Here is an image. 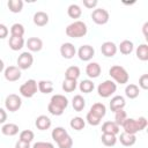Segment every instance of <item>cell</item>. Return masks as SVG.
Instances as JSON below:
<instances>
[{
    "instance_id": "50",
    "label": "cell",
    "mask_w": 148,
    "mask_h": 148,
    "mask_svg": "<svg viewBox=\"0 0 148 148\" xmlns=\"http://www.w3.org/2000/svg\"><path fill=\"white\" fill-rule=\"evenodd\" d=\"M2 71H5V64H3V60L0 59V73H1Z\"/></svg>"
},
{
    "instance_id": "21",
    "label": "cell",
    "mask_w": 148,
    "mask_h": 148,
    "mask_svg": "<svg viewBox=\"0 0 148 148\" xmlns=\"http://www.w3.org/2000/svg\"><path fill=\"white\" fill-rule=\"evenodd\" d=\"M24 38L23 37H16V36H10L8 40V45L13 51H18L24 46Z\"/></svg>"
},
{
    "instance_id": "24",
    "label": "cell",
    "mask_w": 148,
    "mask_h": 148,
    "mask_svg": "<svg viewBox=\"0 0 148 148\" xmlns=\"http://www.w3.org/2000/svg\"><path fill=\"white\" fill-rule=\"evenodd\" d=\"M37 86H38V90L42 94H50L53 91V88H54L52 81H49V80H40L37 82Z\"/></svg>"
},
{
    "instance_id": "22",
    "label": "cell",
    "mask_w": 148,
    "mask_h": 148,
    "mask_svg": "<svg viewBox=\"0 0 148 148\" xmlns=\"http://www.w3.org/2000/svg\"><path fill=\"white\" fill-rule=\"evenodd\" d=\"M102 132L103 133H108V134L117 135L119 133V126L114 121H105L102 125Z\"/></svg>"
},
{
    "instance_id": "35",
    "label": "cell",
    "mask_w": 148,
    "mask_h": 148,
    "mask_svg": "<svg viewBox=\"0 0 148 148\" xmlns=\"http://www.w3.org/2000/svg\"><path fill=\"white\" fill-rule=\"evenodd\" d=\"M102 143L106 147H112L117 143V136L113 134H108V133H103L101 136Z\"/></svg>"
},
{
    "instance_id": "18",
    "label": "cell",
    "mask_w": 148,
    "mask_h": 148,
    "mask_svg": "<svg viewBox=\"0 0 148 148\" xmlns=\"http://www.w3.org/2000/svg\"><path fill=\"white\" fill-rule=\"evenodd\" d=\"M34 23L37 25V27H44L49 23V15L43 12V10H38L34 14Z\"/></svg>"
},
{
    "instance_id": "26",
    "label": "cell",
    "mask_w": 148,
    "mask_h": 148,
    "mask_svg": "<svg viewBox=\"0 0 148 148\" xmlns=\"http://www.w3.org/2000/svg\"><path fill=\"white\" fill-rule=\"evenodd\" d=\"M117 49H119L120 53L127 56V54H131V53L133 52L134 45H133V43H132L131 40H128V39H124L123 42H120V44H119V46H118Z\"/></svg>"
},
{
    "instance_id": "47",
    "label": "cell",
    "mask_w": 148,
    "mask_h": 148,
    "mask_svg": "<svg viewBox=\"0 0 148 148\" xmlns=\"http://www.w3.org/2000/svg\"><path fill=\"white\" fill-rule=\"evenodd\" d=\"M15 148H31V147H30V143L18 140V141L15 143Z\"/></svg>"
},
{
    "instance_id": "5",
    "label": "cell",
    "mask_w": 148,
    "mask_h": 148,
    "mask_svg": "<svg viewBox=\"0 0 148 148\" xmlns=\"http://www.w3.org/2000/svg\"><path fill=\"white\" fill-rule=\"evenodd\" d=\"M38 90V86H37V81L34 79H30L28 81H25L23 84H21L20 87V94L23 97L27 98H31Z\"/></svg>"
},
{
    "instance_id": "23",
    "label": "cell",
    "mask_w": 148,
    "mask_h": 148,
    "mask_svg": "<svg viewBox=\"0 0 148 148\" xmlns=\"http://www.w3.org/2000/svg\"><path fill=\"white\" fill-rule=\"evenodd\" d=\"M89 112H91L92 114H95V116H97L98 118L102 119L106 114V108H105V105L103 103H94L91 105Z\"/></svg>"
},
{
    "instance_id": "10",
    "label": "cell",
    "mask_w": 148,
    "mask_h": 148,
    "mask_svg": "<svg viewBox=\"0 0 148 148\" xmlns=\"http://www.w3.org/2000/svg\"><path fill=\"white\" fill-rule=\"evenodd\" d=\"M77 56L80 58V60L82 61H89L92 59V57L95 56V50L91 45H82L80 46V49L77 50Z\"/></svg>"
},
{
    "instance_id": "32",
    "label": "cell",
    "mask_w": 148,
    "mask_h": 148,
    "mask_svg": "<svg viewBox=\"0 0 148 148\" xmlns=\"http://www.w3.org/2000/svg\"><path fill=\"white\" fill-rule=\"evenodd\" d=\"M69 126H71L73 130H75V131H81V130H83L84 126H86V120H84L83 118H81V117H74V118L71 119Z\"/></svg>"
},
{
    "instance_id": "38",
    "label": "cell",
    "mask_w": 148,
    "mask_h": 148,
    "mask_svg": "<svg viewBox=\"0 0 148 148\" xmlns=\"http://www.w3.org/2000/svg\"><path fill=\"white\" fill-rule=\"evenodd\" d=\"M126 118H127V113H126V111H124V109H123V110H118V111L114 112V123H116L119 127H120L121 124L126 120Z\"/></svg>"
},
{
    "instance_id": "42",
    "label": "cell",
    "mask_w": 148,
    "mask_h": 148,
    "mask_svg": "<svg viewBox=\"0 0 148 148\" xmlns=\"http://www.w3.org/2000/svg\"><path fill=\"white\" fill-rule=\"evenodd\" d=\"M47 111H49L51 114H53V116H61L65 110H62V109H60V108H58V106H56V105L49 103V105H47Z\"/></svg>"
},
{
    "instance_id": "27",
    "label": "cell",
    "mask_w": 148,
    "mask_h": 148,
    "mask_svg": "<svg viewBox=\"0 0 148 148\" xmlns=\"http://www.w3.org/2000/svg\"><path fill=\"white\" fill-rule=\"evenodd\" d=\"M72 106L75 111H82L86 106V99L83 98L82 95H75L72 99Z\"/></svg>"
},
{
    "instance_id": "37",
    "label": "cell",
    "mask_w": 148,
    "mask_h": 148,
    "mask_svg": "<svg viewBox=\"0 0 148 148\" xmlns=\"http://www.w3.org/2000/svg\"><path fill=\"white\" fill-rule=\"evenodd\" d=\"M24 35V27L21 23H14L10 27V36H16V37H23Z\"/></svg>"
},
{
    "instance_id": "7",
    "label": "cell",
    "mask_w": 148,
    "mask_h": 148,
    "mask_svg": "<svg viewBox=\"0 0 148 148\" xmlns=\"http://www.w3.org/2000/svg\"><path fill=\"white\" fill-rule=\"evenodd\" d=\"M91 18L96 24L103 25L109 22L110 15H109V12L104 8H95L91 13Z\"/></svg>"
},
{
    "instance_id": "12",
    "label": "cell",
    "mask_w": 148,
    "mask_h": 148,
    "mask_svg": "<svg viewBox=\"0 0 148 148\" xmlns=\"http://www.w3.org/2000/svg\"><path fill=\"white\" fill-rule=\"evenodd\" d=\"M60 54L65 59H72L76 54V49L72 43H64L60 46Z\"/></svg>"
},
{
    "instance_id": "4",
    "label": "cell",
    "mask_w": 148,
    "mask_h": 148,
    "mask_svg": "<svg viewBox=\"0 0 148 148\" xmlns=\"http://www.w3.org/2000/svg\"><path fill=\"white\" fill-rule=\"evenodd\" d=\"M116 90H117V83H114V81L112 80H105L102 83H99L97 87V92L103 98L110 97L116 92Z\"/></svg>"
},
{
    "instance_id": "8",
    "label": "cell",
    "mask_w": 148,
    "mask_h": 148,
    "mask_svg": "<svg viewBox=\"0 0 148 148\" xmlns=\"http://www.w3.org/2000/svg\"><path fill=\"white\" fill-rule=\"evenodd\" d=\"M16 62H17V67L22 71V69H28V68H30L31 66H32V62H34V57H32V54L30 53V52H22L20 56H18V58H17V60H16Z\"/></svg>"
},
{
    "instance_id": "29",
    "label": "cell",
    "mask_w": 148,
    "mask_h": 148,
    "mask_svg": "<svg viewBox=\"0 0 148 148\" xmlns=\"http://www.w3.org/2000/svg\"><path fill=\"white\" fill-rule=\"evenodd\" d=\"M67 14H68V16L72 17V18H79V17L82 15V9H81V7H80L79 5L72 3V5H69L68 8H67Z\"/></svg>"
},
{
    "instance_id": "46",
    "label": "cell",
    "mask_w": 148,
    "mask_h": 148,
    "mask_svg": "<svg viewBox=\"0 0 148 148\" xmlns=\"http://www.w3.org/2000/svg\"><path fill=\"white\" fill-rule=\"evenodd\" d=\"M97 5H98V1H97V0H83V6H84L86 8L92 9V8H95Z\"/></svg>"
},
{
    "instance_id": "49",
    "label": "cell",
    "mask_w": 148,
    "mask_h": 148,
    "mask_svg": "<svg viewBox=\"0 0 148 148\" xmlns=\"http://www.w3.org/2000/svg\"><path fill=\"white\" fill-rule=\"evenodd\" d=\"M147 28H148V22H146L145 24H143V35H145V37L146 38H148V34H147Z\"/></svg>"
},
{
    "instance_id": "1",
    "label": "cell",
    "mask_w": 148,
    "mask_h": 148,
    "mask_svg": "<svg viewBox=\"0 0 148 148\" xmlns=\"http://www.w3.org/2000/svg\"><path fill=\"white\" fill-rule=\"evenodd\" d=\"M148 125V121L146 117H139L138 119L134 118H126V120L121 124L123 132L130 133V134H136L138 132L145 130Z\"/></svg>"
},
{
    "instance_id": "14",
    "label": "cell",
    "mask_w": 148,
    "mask_h": 148,
    "mask_svg": "<svg viewBox=\"0 0 148 148\" xmlns=\"http://www.w3.org/2000/svg\"><path fill=\"white\" fill-rule=\"evenodd\" d=\"M126 105V102H125V98L120 95H116L111 98L110 101V109L112 112H116L118 110H123Z\"/></svg>"
},
{
    "instance_id": "2",
    "label": "cell",
    "mask_w": 148,
    "mask_h": 148,
    "mask_svg": "<svg viewBox=\"0 0 148 148\" xmlns=\"http://www.w3.org/2000/svg\"><path fill=\"white\" fill-rule=\"evenodd\" d=\"M88 32L87 24L83 21H74L66 27V35L72 38H80Z\"/></svg>"
},
{
    "instance_id": "43",
    "label": "cell",
    "mask_w": 148,
    "mask_h": 148,
    "mask_svg": "<svg viewBox=\"0 0 148 148\" xmlns=\"http://www.w3.org/2000/svg\"><path fill=\"white\" fill-rule=\"evenodd\" d=\"M139 87L143 90L148 89V74H142L139 79Z\"/></svg>"
},
{
    "instance_id": "13",
    "label": "cell",
    "mask_w": 148,
    "mask_h": 148,
    "mask_svg": "<svg viewBox=\"0 0 148 148\" xmlns=\"http://www.w3.org/2000/svg\"><path fill=\"white\" fill-rule=\"evenodd\" d=\"M102 68L99 66L98 62H89L86 66V74L90 77V79H96L101 75Z\"/></svg>"
},
{
    "instance_id": "48",
    "label": "cell",
    "mask_w": 148,
    "mask_h": 148,
    "mask_svg": "<svg viewBox=\"0 0 148 148\" xmlns=\"http://www.w3.org/2000/svg\"><path fill=\"white\" fill-rule=\"evenodd\" d=\"M7 120V112L5 111V109L0 108V124H5Z\"/></svg>"
},
{
    "instance_id": "28",
    "label": "cell",
    "mask_w": 148,
    "mask_h": 148,
    "mask_svg": "<svg viewBox=\"0 0 148 148\" xmlns=\"http://www.w3.org/2000/svg\"><path fill=\"white\" fill-rule=\"evenodd\" d=\"M135 54H136V58L141 61H147L148 60V45L147 44H140L138 47H136V51H135Z\"/></svg>"
},
{
    "instance_id": "17",
    "label": "cell",
    "mask_w": 148,
    "mask_h": 148,
    "mask_svg": "<svg viewBox=\"0 0 148 148\" xmlns=\"http://www.w3.org/2000/svg\"><path fill=\"white\" fill-rule=\"evenodd\" d=\"M50 103L56 105V106H58V108H60V109H62V110H65L67 108V105H68V99H67V97H65L61 94H56V95H53L51 97Z\"/></svg>"
},
{
    "instance_id": "31",
    "label": "cell",
    "mask_w": 148,
    "mask_h": 148,
    "mask_svg": "<svg viewBox=\"0 0 148 148\" xmlns=\"http://www.w3.org/2000/svg\"><path fill=\"white\" fill-rule=\"evenodd\" d=\"M81 74V71L77 66H69L65 71V76L66 79H72V80H77Z\"/></svg>"
},
{
    "instance_id": "9",
    "label": "cell",
    "mask_w": 148,
    "mask_h": 148,
    "mask_svg": "<svg viewBox=\"0 0 148 148\" xmlns=\"http://www.w3.org/2000/svg\"><path fill=\"white\" fill-rule=\"evenodd\" d=\"M21 69L17 66H8L3 71V76L9 82H15L21 79Z\"/></svg>"
},
{
    "instance_id": "40",
    "label": "cell",
    "mask_w": 148,
    "mask_h": 148,
    "mask_svg": "<svg viewBox=\"0 0 148 148\" xmlns=\"http://www.w3.org/2000/svg\"><path fill=\"white\" fill-rule=\"evenodd\" d=\"M34 138H35V134H34L32 131H30V130H24V131H22V132L20 133V139H18V140L30 143V142L34 140Z\"/></svg>"
},
{
    "instance_id": "34",
    "label": "cell",
    "mask_w": 148,
    "mask_h": 148,
    "mask_svg": "<svg viewBox=\"0 0 148 148\" xmlns=\"http://www.w3.org/2000/svg\"><path fill=\"white\" fill-rule=\"evenodd\" d=\"M77 87V83H76V80H72V79H65L62 81V84H61V88L64 91L66 92H72L76 89Z\"/></svg>"
},
{
    "instance_id": "39",
    "label": "cell",
    "mask_w": 148,
    "mask_h": 148,
    "mask_svg": "<svg viewBox=\"0 0 148 148\" xmlns=\"http://www.w3.org/2000/svg\"><path fill=\"white\" fill-rule=\"evenodd\" d=\"M57 145H58L59 148H72V146H73V139L71 138L69 134H67L66 136H64L62 139H60L57 142Z\"/></svg>"
},
{
    "instance_id": "16",
    "label": "cell",
    "mask_w": 148,
    "mask_h": 148,
    "mask_svg": "<svg viewBox=\"0 0 148 148\" xmlns=\"http://www.w3.org/2000/svg\"><path fill=\"white\" fill-rule=\"evenodd\" d=\"M51 124H52L51 123V119L47 116H45V114L38 116L36 118V120H35V125H36V127L39 131H46V130H49L51 127Z\"/></svg>"
},
{
    "instance_id": "6",
    "label": "cell",
    "mask_w": 148,
    "mask_h": 148,
    "mask_svg": "<svg viewBox=\"0 0 148 148\" xmlns=\"http://www.w3.org/2000/svg\"><path fill=\"white\" fill-rule=\"evenodd\" d=\"M22 105V99L18 95L16 94H9L6 99H5V106L6 110L9 112H15L17 111Z\"/></svg>"
},
{
    "instance_id": "3",
    "label": "cell",
    "mask_w": 148,
    "mask_h": 148,
    "mask_svg": "<svg viewBox=\"0 0 148 148\" xmlns=\"http://www.w3.org/2000/svg\"><path fill=\"white\" fill-rule=\"evenodd\" d=\"M109 74L117 83H120V84H125L130 80V75L127 71L123 66H119V65L111 66V68L109 69Z\"/></svg>"
},
{
    "instance_id": "36",
    "label": "cell",
    "mask_w": 148,
    "mask_h": 148,
    "mask_svg": "<svg viewBox=\"0 0 148 148\" xmlns=\"http://www.w3.org/2000/svg\"><path fill=\"white\" fill-rule=\"evenodd\" d=\"M68 133H67V131L64 128V127H61V126H59V127H56V128H53L52 130V133H51V136H52V139L56 141V142H58L60 139H62L64 136H66Z\"/></svg>"
},
{
    "instance_id": "20",
    "label": "cell",
    "mask_w": 148,
    "mask_h": 148,
    "mask_svg": "<svg viewBox=\"0 0 148 148\" xmlns=\"http://www.w3.org/2000/svg\"><path fill=\"white\" fill-rule=\"evenodd\" d=\"M1 133L7 136H14L18 133V126L14 123H6L1 127Z\"/></svg>"
},
{
    "instance_id": "15",
    "label": "cell",
    "mask_w": 148,
    "mask_h": 148,
    "mask_svg": "<svg viewBox=\"0 0 148 148\" xmlns=\"http://www.w3.org/2000/svg\"><path fill=\"white\" fill-rule=\"evenodd\" d=\"M25 45H27V47H28L29 51H31V52H38L43 47V40L40 38H38V37H30L25 42Z\"/></svg>"
},
{
    "instance_id": "11",
    "label": "cell",
    "mask_w": 148,
    "mask_h": 148,
    "mask_svg": "<svg viewBox=\"0 0 148 148\" xmlns=\"http://www.w3.org/2000/svg\"><path fill=\"white\" fill-rule=\"evenodd\" d=\"M117 45L113 43V42H111V40H106V42H104L103 44H102V46H101V52L103 53V56H105L106 58H112V57H114L116 56V53H117Z\"/></svg>"
},
{
    "instance_id": "33",
    "label": "cell",
    "mask_w": 148,
    "mask_h": 148,
    "mask_svg": "<svg viewBox=\"0 0 148 148\" xmlns=\"http://www.w3.org/2000/svg\"><path fill=\"white\" fill-rule=\"evenodd\" d=\"M95 88V84L91 80H82L79 84V89L81 92H84V94H89L94 90Z\"/></svg>"
},
{
    "instance_id": "25",
    "label": "cell",
    "mask_w": 148,
    "mask_h": 148,
    "mask_svg": "<svg viewBox=\"0 0 148 148\" xmlns=\"http://www.w3.org/2000/svg\"><path fill=\"white\" fill-rule=\"evenodd\" d=\"M139 94H140V89H139V87H138L136 84L130 83V84L126 86V88H125V95H126V97H128L130 99L136 98V97L139 96Z\"/></svg>"
},
{
    "instance_id": "30",
    "label": "cell",
    "mask_w": 148,
    "mask_h": 148,
    "mask_svg": "<svg viewBox=\"0 0 148 148\" xmlns=\"http://www.w3.org/2000/svg\"><path fill=\"white\" fill-rule=\"evenodd\" d=\"M7 6L12 13H21L23 9V1L22 0H9L7 2Z\"/></svg>"
},
{
    "instance_id": "44",
    "label": "cell",
    "mask_w": 148,
    "mask_h": 148,
    "mask_svg": "<svg viewBox=\"0 0 148 148\" xmlns=\"http://www.w3.org/2000/svg\"><path fill=\"white\" fill-rule=\"evenodd\" d=\"M32 148H54V146L53 143L47 141H37L36 143H34Z\"/></svg>"
},
{
    "instance_id": "41",
    "label": "cell",
    "mask_w": 148,
    "mask_h": 148,
    "mask_svg": "<svg viewBox=\"0 0 148 148\" xmlns=\"http://www.w3.org/2000/svg\"><path fill=\"white\" fill-rule=\"evenodd\" d=\"M86 120H87V123H88L89 125H91V126H97V125L101 124V120H102V119L98 118L97 116L92 114L91 112H88L87 116H86Z\"/></svg>"
},
{
    "instance_id": "45",
    "label": "cell",
    "mask_w": 148,
    "mask_h": 148,
    "mask_svg": "<svg viewBox=\"0 0 148 148\" xmlns=\"http://www.w3.org/2000/svg\"><path fill=\"white\" fill-rule=\"evenodd\" d=\"M8 34H9V30H8L7 25H6V24L0 23V39L6 38V37L8 36Z\"/></svg>"
},
{
    "instance_id": "19",
    "label": "cell",
    "mask_w": 148,
    "mask_h": 148,
    "mask_svg": "<svg viewBox=\"0 0 148 148\" xmlns=\"http://www.w3.org/2000/svg\"><path fill=\"white\" fill-rule=\"evenodd\" d=\"M119 141L123 146L125 147H131L136 142V136L135 134H130L126 132H121L119 135Z\"/></svg>"
}]
</instances>
